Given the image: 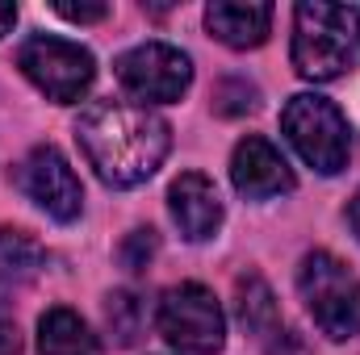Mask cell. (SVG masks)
<instances>
[{"label": "cell", "mask_w": 360, "mask_h": 355, "mask_svg": "<svg viewBox=\"0 0 360 355\" xmlns=\"http://www.w3.org/2000/svg\"><path fill=\"white\" fill-rule=\"evenodd\" d=\"M205 25L222 46L235 51H252L269 38L272 29V4H256V0H214L205 8Z\"/></svg>", "instance_id": "11"}, {"label": "cell", "mask_w": 360, "mask_h": 355, "mask_svg": "<svg viewBox=\"0 0 360 355\" xmlns=\"http://www.w3.org/2000/svg\"><path fill=\"white\" fill-rule=\"evenodd\" d=\"M55 13H59V17H68V21H80V25H84V21H101L109 8H105V4H68V0H59V4H55Z\"/></svg>", "instance_id": "17"}, {"label": "cell", "mask_w": 360, "mask_h": 355, "mask_svg": "<svg viewBox=\"0 0 360 355\" xmlns=\"http://www.w3.org/2000/svg\"><path fill=\"white\" fill-rule=\"evenodd\" d=\"M293 67L302 80L327 84L356 67L360 55V8L306 0L293 8Z\"/></svg>", "instance_id": "2"}, {"label": "cell", "mask_w": 360, "mask_h": 355, "mask_svg": "<svg viewBox=\"0 0 360 355\" xmlns=\"http://www.w3.org/2000/svg\"><path fill=\"white\" fill-rule=\"evenodd\" d=\"M46 267V251L21 234V230H0V288H21Z\"/></svg>", "instance_id": "14"}, {"label": "cell", "mask_w": 360, "mask_h": 355, "mask_svg": "<svg viewBox=\"0 0 360 355\" xmlns=\"http://www.w3.org/2000/svg\"><path fill=\"white\" fill-rule=\"evenodd\" d=\"M231 180L248 201H272L281 192H293V172L285 163V155L272 147L269 138L248 134L235 155H231Z\"/></svg>", "instance_id": "9"}, {"label": "cell", "mask_w": 360, "mask_h": 355, "mask_svg": "<svg viewBox=\"0 0 360 355\" xmlns=\"http://www.w3.org/2000/svg\"><path fill=\"white\" fill-rule=\"evenodd\" d=\"M348 217H352V230H356V239H360V192L352 196V209H348Z\"/></svg>", "instance_id": "20"}, {"label": "cell", "mask_w": 360, "mask_h": 355, "mask_svg": "<svg viewBox=\"0 0 360 355\" xmlns=\"http://www.w3.org/2000/svg\"><path fill=\"white\" fill-rule=\"evenodd\" d=\"M76 142L89 168L113 188H134L160 172L172 147V130L147 105L96 100L76 121Z\"/></svg>", "instance_id": "1"}, {"label": "cell", "mask_w": 360, "mask_h": 355, "mask_svg": "<svg viewBox=\"0 0 360 355\" xmlns=\"http://www.w3.org/2000/svg\"><path fill=\"white\" fill-rule=\"evenodd\" d=\"M297 293L314 318V326L344 343L360 330V280L331 251H310L297 267Z\"/></svg>", "instance_id": "4"}, {"label": "cell", "mask_w": 360, "mask_h": 355, "mask_svg": "<svg viewBox=\"0 0 360 355\" xmlns=\"http://www.w3.org/2000/svg\"><path fill=\"white\" fill-rule=\"evenodd\" d=\"M168 209H172V222L180 226V234L188 243H205L222 226V196H218L214 180L201 176V172H184V176L172 180Z\"/></svg>", "instance_id": "10"}, {"label": "cell", "mask_w": 360, "mask_h": 355, "mask_svg": "<svg viewBox=\"0 0 360 355\" xmlns=\"http://www.w3.org/2000/svg\"><path fill=\"white\" fill-rule=\"evenodd\" d=\"M0 355H21V330L13 322H0Z\"/></svg>", "instance_id": "18"}, {"label": "cell", "mask_w": 360, "mask_h": 355, "mask_svg": "<svg viewBox=\"0 0 360 355\" xmlns=\"http://www.w3.org/2000/svg\"><path fill=\"white\" fill-rule=\"evenodd\" d=\"M151 255H155V230H134L126 239V247H122V264L130 272H143Z\"/></svg>", "instance_id": "16"}, {"label": "cell", "mask_w": 360, "mask_h": 355, "mask_svg": "<svg viewBox=\"0 0 360 355\" xmlns=\"http://www.w3.org/2000/svg\"><path fill=\"white\" fill-rule=\"evenodd\" d=\"M117 84L143 105H172L193 84V63L168 42H143L117 59Z\"/></svg>", "instance_id": "7"}, {"label": "cell", "mask_w": 360, "mask_h": 355, "mask_svg": "<svg viewBox=\"0 0 360 355\" xmlns=\"http://www.w3.org/2000/svg\"><path fill=\"white\" fill-rule=\"evenodd\" d=\"M17 184L21 192L55 222H76L84 209V188L80 176L72 172V163L63 159V151L55 147H34L25 155V163L17 168Z\"/></svg>", "instance_id": "8"}, {"label": "cell", "mask_w": 360, "mask_h": 355, "mask_svg": "<svg viewBox=\"0 0 360 355\" xmlns=\"http://www.w3.org/2000/svg\"><path fill=\"white\" fill-rule=\"evenodd\" d=\"M239 322L264 343L269 355H281L285 343H293V335L281 326V314H276V301H272V288L260 276H243L239 280Z\"/></svg>", "instance_id": "12"}, {"label": "cell", "mask_w": 360, "mask_h": 355, "mask_svg": "<svg viewBox=\"0 0 360 355\" xmlns=\"http://www.w3.org/2000/svg\"><path fill=\"white\" fill-rule=\"evenodd\" d=\"M17 67L25 72V80L55 105H80V96L92 88L96 80V63L80 42L55 38V34H34L21 55Z\"/></svg>", "instance_id": "6"}, {"label": "cell", "mask_w": 360, "mask_h": 355, "mask_svg": "<svg viewBox=\"0 0 360 355\" xmlns=\"http://www.w3.org/2000/svg\"><path fill=\"white\" fill-rule=\"evenodd\" d=\"M38 351L42 355H101V347H96V335L84 326L80 314L55 305L38 322Z\"/></svg>", "instance_id": "13"}, {"label": "cell", "mask_w": 360, "mask_h": 355, "mask_svg": "<svg viewBox=\"0 0 360 355\" xmlns=\"http://www.w3.org/2000/svg\"><path fill=\"white\" fill-rule=\"evenodd\" d=\"M281 130H285L289 147H293L319 176L344 172L348 159H352V151H356V138H352L348 117H344L327 96H314V92L289 96V105H285V113H281Z\"/></svg>", "instance_id": "3"}, {"label": "cell", "mask_w": 360, "mask_h": 355, "mask_svg": "<svg viewBox=\"0 0 360 355\" xmlns=\"http://www.w3.org/2000/svg\"><path fill=\"white\" fill-rule=\"evenodd\" d=\"M105 322H109V330H113V339L122 343V347H130L134 339H139V330H143V305H139V297L134 293H109L105 297Z\"/></svg>", "instance_id": "15"}, {"label": "cell", "mask_w": 360, "mask_h": 355, "mask_svg": "<svg viewBox=\"0 0 360 355\" xmlns=\"http://www.w3.org/2000/svg\"><path fill=\"white\" fill-rule=\"evenodd\" d=\"M17 25V4H0V38Z\"/></svg>", "instance_id": "19"}, {"label": "cell", "mask_w": 360, "mask_h": 355, "mask_svg": "<svg viewBox=\"0 0 360 355\" xmlns=\"http://www.w3.org/2000/svg\"><path fill=\"white\" fill-rule=\"evenodd\" d=\"M155 326L164 335L168 347L184 355H218L226 343V318L222 305L214 301V293L205 284H176L160 297L155 309Z\"/></svg>", "instance_id": "5"}]
</instances>
